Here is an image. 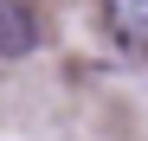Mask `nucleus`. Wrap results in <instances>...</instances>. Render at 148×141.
<instances>
[{
	"label": "nucleus",
	"mask_w": 148,
	"mask_h": 141,
	"mask_svg": "<svg viewBox=\"0 0 148 141\" xmlns=\"http://www.w3.org/2000/svg\"><path fill=\"white\" fill-rule=\"evenodd\" d=\"M103 26H110L116 45L148 52V0H103Z\"/></svg>",
	"instance_id": "1"
},
{
	"label": "nucleus",
	"mask_w": 148,
	"mask_h": 141,
	"mask_svg": "<svg viewBox=\"0 0 148 141\" xmlns=\"http://www.w3.org/2000/svg\"><path fill=\"white\" fill-rule=\"evenodd\" d=\"M32 45H39V19L19 0H0V58H26Z\"/></svg>",
	"instance_id": "2"
}]
</instances>
